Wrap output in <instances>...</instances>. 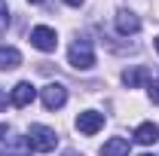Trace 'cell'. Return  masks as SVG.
Returning <instances> with one entry per match:
<instances>
[{
  "mask_svg": "<svg viewBox=\"0 0 159 156\" xmlns=\"http://www.w3.org/2000/svg\"><path fill=\"white\" fill-rule=\"evenodd\" d=\"M25 141H28V147H31L34 153H52L55 144H58V135H55L49 126H31Z\"/></svg>",
  "mask_w": 159,
  "mask_h": 156,
  "instance_id": "cell-1",
  "label": "cell"
},
{
  "mask_svg": "<svg viewBox=\"0 0 159 156\" xmlns=\"http://www.w3.org/2000/svg\"><path fill=\"white\" fill-rule=\"evenodd\" d=\"M67 61H70V67H77V71H89V67L95 64V49H92V43H89V40H74L70 49H67Z\"/></svg>",
  "mask_w": 159,
  "mask_h": 156,
  "instance_id": "cell-2",
  "label": "cell"
},
{
  "mask_svg": "<svg viewBox=\"0 0 159 156\" xmlns=\"http://www.w3.org/2000/svg\"><path fill=\"white\" fill-rule=\"evenodd\" d=\"M40 101H43L46 110H58V107H64V101H67V89L61 83H49V86L40 89Z\"/></svg>",
  "mask_w": 159,
  "mask_h": 156,
  "instance_id": "cell-3",
  "label": "cell"
},
{
  "mask_svg": "<svg viewBox=\"0 0 159 156\" xmlns=\"http://www.w3.org/2000/svg\"><path fill=\"white\" fill-rule=\"evenodd\" d=\"M31 43L37 46L40 52H55V46H58V34H55L52 28H46V25H37V28L31 31Z\"/></svg>",
  "mask_w": 159,
  "mask_h": 156,
  "instance_id": "cell-4",
  "label": "cell"
},
{
  "mask_svg": "<svg viewBox=\"0 0 159 156\" xmlns=\"http://www.w3.org/2000/svg\"><path fill=\"white\" fill-rule=\"evenodd\" d=\"M77 129L83 135H98L101 129H104V113H98V110H83L77 117Z\"/></svg>",
  "mask_w": 159,
  "mask_h": 156,
  "instance_id": "cell-5",
  "label": "cell"
},
{
  "mask_svg": "<svg viewBox=\"0 0 159 156\" xmlns=\"http://www.w3.org/2000/svg\"><path fill=\"white\" fill-rule=\"evenodd\" d=\"M34 98H37V89H34L31 83H16L12 92H9V104H12V107H28Z\"/></svg>",
  "mask_w": 159,
  "mask_h": 156,
  "instance_id": "cell-6",
  "label": "cell"
},
{
  "mask_svg": "<svg viewBox=\"0 0 159 156\" xmlns=\"http://www.w3.org/2000/svg\"><path fill=\"white\" fill-rule=\"evenodd\" d=\"M116 31L125 34V37H129V34H138L141 31V19L132 12V9H119L116 12Z\"/></svg>",
  "mask_w": 159,
  "mask_h": 156,
  "instance_id": "cell-7",
  "label": "cell"
},
{
  "mask_svg": "<svg viewBox=\"0 0 159 156\" xmlns=\"http://www.w3.org/2000/svg\"><path fill=\"white\" fill-rule=\"evenodd\" d=\"M21 64V52L16 46H0V71H16Z\"/></svg>",
  "mask_w": 159,
  "mask_h": 156,
  "instance_id": "cell-8",
  "label": "cell"
},
{
  "mask_svg": "<svg viewBox=\"0 0 159 156\" xmlns=\"http://www.w3.org/2000/svg\"><path fill=\"white\" fill-rule=\"evenodd\" d=\"M147 80H150V71H147V67H129V71L122 74V83H125L129 89H141Z\"/></svg>",
  "mask_w": 159,
  "mask_h": 156,
  "instance_id": "cell-9",
  "label": "cell"
},
{
  "mask_svg": "<svg viewBox=\"0 0 159 156\" xmlns=\"http://www.w3.org/2000/svg\"><path fill=\"white\" fill-rule=\"evenodd\" d=\"M135 141L138 144H153V141H159V126L156 122H141L138 129H135Z\"/></svg>",
  "mask_w": 159,
  "mask_h": 156,
  "instance_id": "cell-10",
  "label": "cell"
},
{
  "mask_svg": "<svg viewBox=\"0 0 159 156\" xmlns=\"http://www.w3.org/2000/svg\"><path fill=\"white\" fill-rule=\"evenodd\" d=\"M101 156H129V141L125 138H110L101 147Z\"/></svg>",
  "mask_w": 159,
  "mask_h": 156,
  "instance_id": "cell-11",
  "label": "cell"
},
{
  "mask_svg": "<svg viewBox=\"0 0 159 156\" xmlns=\"http://www.w3.org/2000/svg\"><path fill=\"white\" fill-rule=\"evenodd\" d=\"M9 28V9H6V0H0V34Z\"/></svg>",
  "mask_w": 159,
  "mask_h": 156,
  "instance_id": "cell-12",
  "label": "cell"
},
{
  "mask_svg": "<svg viewBox=\"0 0 159 156\" xmlns=\"http://www.w3.org/2000/svg\"><path fill=\"white\" fill-rule=\"evenodd\" d=\"M150 101H153V104H159V80H153V83H150Z\"/></svg>",
  "mask_w": 159,
  "mask_h": 156,
  "instance_id": "cell-13",
  "label": "cell"
},
{
  "mask_svg": "<svg viewBox=\"0 0 159 156\" xmlns=\"http://www.w3.org/2000/svg\"><path fill=\"white\" fill-rule=\"evenodd\" d=\"M9 135V126H3V122H0V138H6Z\"/></svg>",
  "mask_w": 159,
  "mask_h": 156,
  "instance_id": "cell-14",
  "label": "cell"
},
{
  "mask_svg": "<svg viewBox=\"0 0 159 156\" xmlns=\"http://www.w3.org/2000/svg\"><path fill=\"white\" fill-rule=\"evenodd\" d=\"M67 6H83V0H64Z\"/></svg>",
  "mask_w": 159,
  "mask_h": 156,
  "instance_id": "cell-15",
  "label": "cell"
},
{
  "mask_svg": "<svg viewBox=\"0 0 159 156\" xmlns=\"http://www.w3.org/2000/svg\"><path fill=\"white\" fill-rule=\"evenodd\" d=\"M3 107H6V95L0 92V110H3Z\"/></svg>",
  "mask_w": 159,
  "mask_h": 156,
  "instance_id": "cell-16",
  "label": "cell"
},
{
  "mask_svg": "<svg viewBox=\"0 0 159 156\" xmlns=\"http://www.w3.org/2000/svg\"><path fill=\"white\" fill-rule=\"evenodd\" d=\"M153 46H156V52H159V37H156V43H153Z\"/></svg>",
  "mask_w": 159,
  "mask_h": 156,
  "instance_id": "cell-17",
  "label": "cell"
},
{
  "mask_svg": "<svg viewBox=\"0 0 159 156\" xmlns=\"http://www.w3.org/2000/svg\"><path fill=\"white\" fill-rule=\"evenodd\" d=\"M28 3H43V0H28Z\"/></svg>",
  "mask_w": 159,
  "mask_h": 156,
  "instance_id": "cell-18",
  "label": "cell"
},
{
  "mask_svg": "<svg viewBox=\"0 0 159 156\" xmlns=\"http://www.w3.org/2000/svg\"><path fill=\"white\" fill-rule=\"evenodd\" d=\"M64 156H77V153H64Z\"/></svg>",
  "mask_w": 159,
  "mask_h": 156,
  "instance_id": "cell-19",
  "label": "cell"
},
{
  "mask_svg": "<svg viewBox=\"0 0 159 156\" xmlns=\"http://www.w3.org/2000/svg\"><path fill=\"white\" fill-rule=\"evenodd\" d=\"M141 156H153V153H141Z\"/></svg>",
  "mask_w": 159,
  "mask_h": 156,
  "instance_id": "cell-20",
  "label": "cell"
},
{
  "mask_svg": "<svg viewBox=\"0 0 159 156\" xmlns=\"http://www.w3.org/2000/svg\"><path fill=\"white\" fill-rule=\"evenodd\" d=\"M0 156H3V153H0Z\"/></svg>",
  "mask_w": 159,
  "mask_h": 156,
  "instance_id": "cell-21",
  "label": "cell"
}]
</instances>
